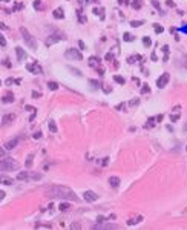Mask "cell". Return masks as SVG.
Segmentation results:
<instances>
[{
    "label": "cell",
    "mask_w": 187,
    "mask_h": 230,
    "mask_svg": "<svg viewBox=\"0 0 187 230\" xmlns=\"http://www.w3.org/2000/svg\"><path fill=\"white\" fill-rule=\"evenodd\" d=\"M49 130H51V132H54V133L57 132V124L54 123V121H51V123H49Z\"/></svg>",
    "instance_id": "25"
},
{
    "label": "cell",
    "mask_w": 187,
    "mask_h": 230,
    "mask_svg": "<svg viewBox=\"0 0 187 230\" xmlns=\"http://www.w3.org/2000/svg\"><path fill=\"white\" fill-rule=\"evenodd\" d=\"M17 180L19 181H28L29 180V172H20V173H17Z\"/></svg>",
    "instance_id": "14"
},
{
    "label": "cell",
    "mask_w": 187,
    "mask_h": 230,
    "mask_svg": "<svg viewBox=\"0 0 187 230\" xmlns=\"http://www.w3.org/2000/svg\"><path fill=\"white\" fill-rule=\"evenodd\" d=\"M155 124V118H149V121H147V127H150V126H153Z\"/></svg>",
    "instance_id": "40"
},
{
    "label": "cell",
    "mask_w": 187,
    "mask_h": 230,
    "mask_svg": "<svg viewBox=\"0 0 187 230\" xmlns=\"http://www.w3.org/2000/svg\"><path fill=\"white\" fill-rule=\"evenodd\" d=\"M83 198H85V201H88V202H94V201H97V199H98V195H97L95 192L88 190V192H85Z\"/></svg>",
    "instance_id": "7"
},
{
    "label": "cell",
    "mask_w": 187,
    "mask_h": 230,
    "mask_svg": "<svg viewBox=\"0 0 187 230\" xmlns=\"http://www.w3.org/2000/svg\"><path fill=\"white\" fill-rule=\"evenodd\" d=\"M68 209H69V204H66V202H61V204H60V210L61 212H66Z\"/></svg>",
    "instance_id": "31"
},
{
    "label": "cell",
    "mask_w": 187,
    "mask_h": 230,
    "mask_svg": "<svg viewBox=\"0 0 187 230\" xmlns=\"http://www.w3.org/2000/svg\"><path fill=\"white\" fill-rule=\"evenodd\" d=\"M26 69H28L29 72H32V74H35V75L43 74V69H42V66H40L38 63H31V64H28V66H26Z\"/></svg>",
    "instance_id": "6"
},
{
    "label": "cell",
    "mask_w": 187,
    "mask_h": 230,
    "mask_svg": "<svg viewBox=\"0 0 187 230\" xmlns=\"http://www.w3.org/2000/svg\"><path fill=\"white\" fill-rule=\"evenodd\" d=\"M100 64H101V60H100L98 57H91V58H89V66H91V67L100 69Z\"/></svg>",
    "instance_id": "9"
},
{
    "label": "cell",
    "mask_w": 187,
    "mask_h": 230,
    "mask_svg": "<svg viewBox=\"0 0 187 230\" xmlns=\"http://www.w3.org/2000/svg\"><path fill=\"white\" fill-rule=\"evenodd\" d=\"M109 184H111L112 187L117 189V187L120 186V178H118V177H111V178H109Z\"/></svg>",
    "instance_id": "17"
},
{
    "label": "cell",
    "mask_w": 187,
    "mask_h": 230,
    "mask_svg": "<svg viewBox=\"0 0 187 230\" xmlns=\"http://www.w3.org/2000/svg\"><path fill=\"white\" fill-rule=\"evenodd\" d=\"M32 160H34V154H31L28 158H26V163H25L26 167H31V166H32Z\"/></svg>",
    "instance_id": "21"
},
{
    "label": "cell",
    "mask_w": 187,
    "mask_h": 230,
    "mask_svg": "<svg viewBox=\"0 0 187 230\" xmlns=\"http://www.w3.org/2000/svg\"><path fill=\"white\" fill-rule=\"evenodd\" d=\"M2 101H3L5 104H8V103H12V101H14V95H12V92H8L6 95H3Z\"/></svg>",
    "instance_id": "16"
},
{
    "label": "cell",
    "mask_w": 187,
    "mask_h": 230,
    "mask_svg": "<svg viewBox=\"0 0 187 230\" xmlns=\"http://www.w3.org/2000/svg\"><path fill=\"white\" fill-rule=\"evenodd\" d=\"M34 8L40 9V8H42V2H40V0H34Z\"/></svg>",
    "instance_id": "34"
},
{
    "label": "cell",
    "mask_w": 187,
    "mask_h": 230,
    "mask_svg": "<svg viewBox=\"0 0 187 230\" xmlns=\"http://www.w3.org/2000/svg\"><path fill=\"white\" fill-rule=\"evenodd\" d=\"M141 221H143V216L140 215V216H137V218H133V220H129L127 224H129V226H133V224H138V223H141Z\"/></svg>",
    "instance_id": "20"
},
{
    "label": "cell",
    "mask_w": 187,
    "mask_h": 230,
    "mask_svg": "<svg viewBox=\"0 0 187 230\" xmlns=\"http://www.w3.org/2000/svg\"><path fill=\"white\" fill-rule=\"evenodd\" d=\"M164 29H163V26H159V25H155V32L156 34H161Z\"/></svg>",
    "instance_id": "32"
},
{
    "label": "cell",
    "mask_w": 187,
    "mask_h": 230,
    "mask_svg": "<svg viewBox=\"0 0 187 230\" xmlns=\"http://www.w3.org/2000/svg\"><path fill=\"white\" fill-rule=\"evenodd\" d=\"M130 25L133 26V28H138V26H141V25H143V20H140V22H138V20H133Z\"/></svg>",
    "instance_id": "28"
},
{
    "label": "cell",
    "mask_w": 187,
    "mask_h": 230,
    "mask_svg": "<svg viewBox=\"0 0 187 230\" xmlns=\"http://www.w3.org/2000/svg\"><path fill=\"white\" fill-rule=\"evenodd\" d=\"M89 85H91V86H92L94 89H97V88L100 86V83L97 82V80H89Z\"/></svg>",
    "instance_id": "27"
},
{
    "label": "cell",
    "mask_w": 187,
    "mask_h": 230,
    "mask_svg": "<svg viewBox=\"0 0 187 230\" xmlns=\"http://www.w3.org/2000/svg\"><path fill=\"white\" fill-rule=\"evenodd\" d=\"M69 71H72V72H74V75H78V77H82V71L75 69V67H71V66H69Z\"/></svg>",
    "instance_id": "29"
},
{
    "label": "cell",
    "mask_w": 187,
    "mask_h": 230,
    "mask_svg": "<svg viewBox=\"0 0 187 230\" xmlns=\"http://www.w3.org/2000/svg\"><path fill=\"white\" fill-rule=\"evenodd\" d=\"M163 52H166V55H169V46H163Z\"/></svg>",
    "instance_id": "47"
},
{
    "label": "cell",
    "mask_w": 187,
    "mask_h": 230,
    "mask_svg": "<svg viewBox=\"0 0 187 230\" xmlns=\"http://www.w3.org/2000/svg\"><path fill=\"white\" fill-rule=\"evenodd\" d=\"M124 40H126V42H133V35H130V34H124Z\"/></svg>",
    "instance_id": "33"
},
{
    "label": "cell",
    "mask_w": 187,
    "mask_h": 230,
    "mask_svg": "<svg viewBox=\"0 0 187 230\" xmlns=\"http://www.w3.org/2000/svg\"><path fill=\"white\" fill-rule=\"evenodd\" d=\"M138 103H140V98H137V100H132V101H130V106H137Z\"/></svg>",
    "instance_id": "43"
},
{
    "label": "cell",
    "mask_w": 187,
    "mask_h": 230,
    "mask_svg": "<svg viewBox=\"0 0 187 230\" xmlns=\"http://www.w3.org/2000/svg\"><path fill=\"white\" fill-rule=\"evenodd\" d=\"M0 2H6V0H0Z\"/></svg>",
    "instance_id": "53"
},
{
    "label": "cell",
    "mask_w": 187,
    "mask_h": 230,
    "mask_svg": "<svg viewBox=\"0 0 187 230\" xmlns=\"http://www.w3.org/2000/svg\"><path fill=\"white\" fill-rule=\"evenodd\" d=\"M3 157H5V149L0 147V158H3Z\"/></svg>",
    "instance_id": "48"
},
{
    "label": "cell",
    "mask_w": 187,
    "mask_h": 230,
    "mask_svg": "<svg viewBox=\"0 0 187 230\" xmlns=\"http://www.w3.org/2000/svg\"><path fill=\"white\" fill-rule=\"evenodd\" d=\"M19 167V163L11 158V157H5V158H0V170H16Z\"/></svg>",
    "instance_id": "2"
},
{
    "label": "cell",
    "mask_w": 187,
    "mask_h": 230,
    "mask_svg": "<svg viewBox=\"0 0 187 230\" xmlns=\"http://www.w3.org/2000/svg\"><path fill=\"white\" fill-rule=\"evenodd\" d=\"M42 135H43V133H42V130H38V132H35V133L32 135V137H34L35 140H38V138H42Z\"/></svg>",
    "instance_id": "35"
},
{
    "label": "cell",
    "mask_w": 187,
    "mask_h": 230,
    "mask_svg": "<svg viewBox=\"0 0 187 230\" xmlns=\"http://www.w3.org/2000/svg\"><path fill=\"white\" fill-rule=\"evenodd\" d=\"M184 130H186V132H187V124H186V126H184Z\"/></svg>",
    "instance_id": "52"
},
{
    "label": "cell",
    "mask_w": 187,
    "mask_h": 230,
    "mask_svg": "<svg viewBox=\"0 0 187 230\" xmlns=\"http://www.w3.org/2000/svg\"><path fill=\"white\" fill-rule=\"evenodd\" d=\"M22 8H23V5H20V3H19V5H17V3L14 5V11H19V9H22Z\"/></svg>",
    "instance_id": "46"
},
{
    "label": "cell",
    "mask_w": 187,
    "mask_h": 230,
    "mask_svg": "<svg viewBox=\"0 0 187 230\" xmlns=\"http://www.w3.org/2000/svg\"><path fill=\"white\" fill-rule=\"evenodd\" d=\"M3 64H5L6 67H11V61H9V58H5V60H3Z\"/></svg>",
    "instance_id": "42"
},
{
    "label": "cell",
    "mask_w": 187,
    "mask_h": 230,
    "mask_svg": "<svg viewBox=\"0 0 187 230\" xmlns=\"http://www.w3.org/2000/svg\"><path fill=\"white\" fill-rule=\"evenodd\" d=\"M48 88H49L51 91H55V89L58 88V85H57L55 82H49V83H48Z\"/></svg>",
    "instance_id": "23"
},
{
    "label": "cell",
    "mask_w": 187,
    "mask_h": 230,
    "mask_svg": "<svg viewBox=\"0 0 187 230\" xmlns=\"http://www.w3.org/2000/svg\"><path fill=\"white\" fill-rule=\"evenodd\" d=\"M12 183H14V180H12V178L0 175V184H5V186H12Z\"/></svg>",
    "instance_id": "13"
},
{
    "label": "cell",
    "mask_w": 187,
    "mask_h": 230,
    "mask_svg": "<svg viewBox=\"0 0 187 230\" xmlns=\"http://www.w3.org/2000/svg\"><path fill=\"white\" fill-rule=\"evenodd\" d=\"M141 58H143L141 55H132V57L127 58V61H129V63H135L137 60H141Z\"/></svg>",
    "instance_id": "22"
},
{
    "label": "cell",
    "mask_w": 187,
    "mask_h": 230,
    "mask_svg": "<svg viewBox=\"0 0 187 230\" xmlns=\"http://www.w3.org/2000/svg\"><path fill=\"white\" fill-rule=\"evenodd\" d=\"M6 45V40H5V37H2V34H0V46H5Z\"/></svg>",
    "instance_id": "36"
},
{
    "label": "cell",
    "mask_w": 187,
    "mask_h": 230,
    "mask_svg": "<svg viewBox=\"0 0 187 230\" xmlns=\"http://www.w3.org/2000/svg\"><path fill=\"white\" fill-rule=\"evenodd\" d=\"M186 151H187V147H186Z\"/></svg>",
    "instance_id": "56"
},
{
    "label": "cell",
    "mask_w": 187,
    "mask_h": 230,
    "mask_svg": "<svg viewBox=\"0 0 187 230\" xmlns=\"http://www.w3.org/2000/svg\"><path fill=\"white\" fill-rule=\"evenodd\" d=\"M5 196H6V193H5L3 190H0V201H3V199H5Z\"/></svg>",
    "instance_id": "45"
},
{
    "label": "cell",
    "mask_w": 187,
    "mask_h": 230,
    "mask_svg": "<svg viewBox=\"0 0 187 230\" xmlns=\"http://www.w3.org/2000/svg\"><path fill=\"white\" fill-rule=\"evenodd\" d=\"M16 55H17V61H23L26 58V52L22 49V48H16Z\"/></svg>",
    "instance_id": "10"
},
{
    "label": "cell",
    "mask_w": 187,
    "mask_h": 230,
    "mask_svg": "<svg viewBox=\"0 0 187 230\" xmlns=\"http://www.w3.org/2000/svg\"><path fill=\"white\" fill-rule=\"evenodd\" d=\"M180 31H181V32H184V34H187V25H184V26H183V28H181Z\"/></svg>",
    "instance_id": "49"
},
{
    "label": "cell",
    "mask_w": 187,
    "mask_h": 230,
    "mask_svg": "<svg viewBox=\"0 0 187 230\" xmlns=\"http://www.w3.org/2000/svg\"><path fill=\"white\" fill-rule=\"evenodd\" d=\"M20 82H22L20 78H17V80H16V78H8L6 82H5V85H6V86H9V85H12V83H14V85H20Z\"/></svg>",
    "instance_id": "19"
},
{
    "label": "cell",
    "mask_w": 187,
    "mask_h": 230,
    "mask_svg": "<svg viewBox=\"0 0 187 230\" xmlns=\"http://www.w3.org/2000/svg\"><path fill=\"white\" fill-rule=\"evenodd\" d=\"M178 118H180V115H172V117H170V120H172V121H177Z\"/></svg>",
    "instance_id": "50"
},
{
    "label": "cell",
    "mask_w": 187,
    "mask_h": 230,
    "mask_svg": "<svg viewBox=\"0 0 187 230\" xmlns=\"http://www.w3.org/2000/svg\"><path fill=\"white\" fill-rule=\"evenodd\" d=\"M64 57L69 58V60H82V58H83L82 52H80L78 49H74V48H71V49L66 51V52H64Z\"/></svg>",
    "instance_id": "4"
},
{
    "label": "cell",
    "mask_w": 187,
    "mask_h": 230,
    "mask_svg": "<svg viewBox=\"0 0 187 230\" xmlns=\"http://www.w3.org/2000/svg\"><path fill=\"white\" fill-rule=\"evenodd\" d=\"M149 91H150V89H149V86H147V85H144V86H143V89H141V92H143V94H147Z\"/></svg>",
    "instance_id": "39"
},
{
    "label": "cell",
    "mask_w": 187,
    "mask_h": 230,
    "mask_svg": "<svg viewBox=\"0 0 187 230\" xmlns=\"http://www.w3.org/2000/svg\"><path fill=\"white\" fill-rule=\"evenodd\" d=\"M152 5H153L156 9H159V3H158V0H152Z\"/></svg>",
    "instance_id": "44"
},
{
    "label": "cell",
    "mask_w": 187,
    "mask_h": 230,
    "mask_svg": "<svg viewBox=\"0 0 187 230\" xmlns=\"http://www.w3.org/2000/svg\"><path fill=\"white\" fill-rule=\"evenodd\" d=\"M49 198H58V199H68V201H77V195L71 190L69 187L64 186H52L48 189Z\"/></svg>",
    "instance_id": "1"
},
{
    "label": "cell",
    "mask_w": 187,
    "mask_h": 230,
    "mask_svg": "<svg viewBox=\"0 0 187 230\" xmlns=\"http://www.w3.org/2000/svg\"><path fill=\"white\" fill-rule=\"evenodd\" d=\"M143 43H144L146 46H150V45H152V40H150L149 37H144V38H143Z\"/></svg>",
    "instance_id": "30"
},
{
    "label": "cell",
    "mask_w": 187,
    "mask_h": 230,
    "mask_svg": "<svg viewBox=\"0 0 187 230\" xmlns=\"http://www.w3.org/2000/svg\"><path fill=\"white\" fill-rule=\"evenodd\" d=\"M32 97H34V98H40V97H42V94H40V92H35V91H32Z\"/></svg>",
    "instance_id": "41"
},
{
    "label": "cell",
    "mask_w": 187,
    "mask_h": 230,
    "mask_svg": "<svg viewBox=\"0 0 187 230\" xmlns=\"http://www.w3.org/2000/svg\"><path fill=\"white\" fill-rule=\"evenodd\" d=\"M71 229H78V230H80V229H82V226H80L78 223H72V224H71Z\"/></svg>",
    "instance_id": "37"
},
{
    "label": "cell",
    "mask_w": 187,
    "mask_h": 230,
    "mask_svg": "<svg viewBox=\"0 0 187 230\" xmlns=\"http://www.w3.org/2000/svg\"><path fill=\"white\" fill-rule=\"evenodd\" d=\"M17 144H19V138H12V140H8L3 147L6 149V151H12L14 147H17Z\"/></svg>",
    "instance_id": "8"
},
{
    "label": "cell",
    "mask_w": 187,
    "mask_h": 230,
    "mask_svg": "<svg viewBox=\"0 0 187 230\" xmlns=\"http://www.w3.org/2000/svg\"><path fill=\"white\" fill-rule=\"evenodd\" d=\"M52 14H54V17H55V19H63V17H64V14H63V9H61V8H57L54 12H52Z\"/></svg>",
    "instance_id": "18"
},
{
    "label": "cell",
    "mask_w": 187,
    "mask_h": 230,
    "mask_svg": "<svg viewBox=\"0 0 187 230\" xmlns=\"http://www.w3.org/2000/svg\"><path fill=\"white\" fill-rule=\"evenodd\" d=\"M0 85H2V82H0Z\"/></svg>",
    "instance_id": "55"
},
{
    "label": "cell",
    "mask_w": 187,
    "mask_h": 230,
    "mask_svg": "<svg viewBox=\"0 0 187 230\" xmlns=\"http://www.w3.org/2000/svg\"><path fill=\"white\" fill-rule=\"evenodd\" d=\"M94 229H118V226H117V224H106V223L103 221V223L97 224Z\"/></svg>",
    "instance_id": "12"
},
{
    "label": "cell",
    "mask_w": 187,
    "mask_h": 230,
    "mask_svg": "<svg viewBox=\"0 0 187 230\" xmlns=\"http://www.w3.org/2000/svg\"><path fill=\"white\" fill-rule=\"evenodd\" d=\"M114 80H115L117 83H120V85H124V78H123V77H120V75H115Z\"/></svg>",
    "instance_id": "26"
},
{
    "label": "cell",
    "mask_w": 187,
    "mask_h": 230,
    "mask_svg": "<svg viewBox=\"0 0 187 230\" xmlns=\"http://www.w3.org/2000/svg\"><path fill=\"white\" fill-rule=\"evenodd\" d=\"M78 20L82 22V23H86V17H85V16H82L80 12H78Z\"/></svg>",
    "instance_id": "38"
},
{
    "label": "cell",
    "mask_w": 187,
    "mask_h": 230,
    "mask_svg": "<svg viewBox=\"0 0 187 230\" xmlns=\"http://www.w3.org/2000/svg\"><path fill=\"white\" fill-rule=\"evenodd\" d=\"M61 38H63V37H58V35H51V37L46 40V45H48V46H51L52 43H57L58 40H61Z\"/></svg>",
    "instance_id": "15"
},
{
    "label": "cell",
    "mask_w": 187,
    "mask_h": 230,
    "mask_svg": "<svg viewBox=\"0 0 187 230\" xmlns=\"http://www.w3.org/2000/svg\"><path fill=\"white\" fill-rule=\"evenodd\" d=\"M132 6H133V9H140L141 8V2H140V0H133Z\"/></svg>",
    "instance_id": "24"
},
{
    "label": "cell",
    "mask_w": 187,
    "mask_h": 230,
    "mask_svg": "<svg viewBox=\"0 0 187 230\" xmlns=\"http://www.w3.org/2000/svg\"><path fill=\"white\" fill-rule=\"evenodd\" d=\"M14 120H16V115H14V114H8V115H5V117L2 118V126L9 124L11 121H14Z\"/></svg>",
    "instance_id": "11"
},
{
    "label": "cell",
    "mask_w": 187,
    "mask_h": 230,
    "mask_svg": "<svg viewBox=\"0 0 187 230\" xmlns=\"http://www.w3.org/2000/svg\"><path fill=\"white\" fill-rule=\"evenodd\" d=\"M184 212H187V207H186V210H184Z\"/></svg>",
    "instance_id": "54"
},
{
    "label": "cell",
    "mask_w": 187,
    "mask_h": 230,
    "mask_svg": "<svg viewBox=\"0 0 187 230\" xmlns=\"http://www.w3.org/2000/svg\"><path fill=\"white\" fill-rule=\"evenodd\" d=\"M169 80H170V75H169L167 72H164L161 77H159V78L156 80V86H158L159 89H163V88H164V86L169 83Z\"/></svg>",
    "instance_id": "5"
},
{
    "label": "cell",
    "mask_w": 187,
    "mask_h": 230,
    "mask_svg": "<svg viewBox=\"0 0 187 230\" xmlns=\"http://www.w3.org/2000/svg\"><path fill=\"white\" fill-rule=\"evenodd\" d=\"M20 34H22V37L25 40V43L28 45L31 49H37V42H35V38L28 32V29H26V28H20Z\"/></svg>",
    "instance_id": "3"
},
{
    "label": "cell",
    "mask_w": 187,
    "mask_h": 230,
    "mask_svg": "<svg viewBox=\"0 0 187 230\" xmlns=\"http://www.w3.org/2000/svg\"><path fill=\"white\" fill-rule=\"evenodd\" d=\"M112 58H114L112 54H108V55H106V60H112Z\"/></svg>",
    "instance_id": "51"
}]
</instances>
